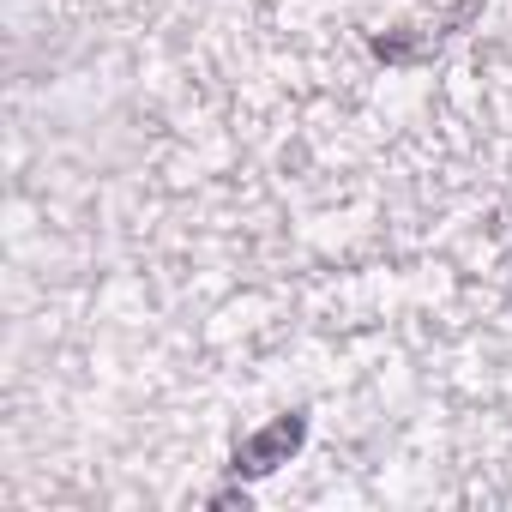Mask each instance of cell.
Here are the masks:
<instances>
[{
	"mask_svg": "<svg viewBox=\"0 0 512 512\" xmlns=\"http://www.w3.org/2000/svg\"><path fill=\"white\" fill-rule=\"evenodd\" d=\"M302 440H308V410L272 416L266 428H253V434H241V446H235V458H229L235 482H260V476L284 470V464H290V458L302 452Z\"/></svg>",
	"mask_w": 512,
	"mask_h": 512,
	"instance_id": "cell-1",
	"label": "cell"
}]
</instances>
